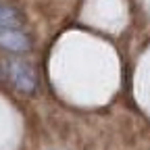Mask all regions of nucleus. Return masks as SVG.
<instances>
[{
  "label": "nucleus",
  "instance_id": "obj_1",
  "mask_svg": "<svg viewBox=\"0 0 150 150\" xmlns=\"http://www.w3.org/2000/svg\"><path fill=\"white\" fill-rule=\"evenodd\" d=\"M6 73H8V79L13 81V86L19 92L33 94L38 90V75L29 63L19 61V59H11V61H6Z\"/></svg>",
  "mask_w": 150,
  "mask_h": 150
},
{
  "label": "nucleus",
  "instance_id": "obj_2",
  "mask_svg": "<svg viewBox=\"0 0 150 150\" xmlns=\"http://www.w3.org/2000/svg\"><path fill=\"white\" fill-rule=\"evenodd\" d=\"M0 48L8 52H27L31 48V40L21 29H2L0 31Z\"/></svg>",
  "mask_w": 150,
  "mask_h": 150
},
{
  "label": "nucleus",
  "instance_id": "obj_3",
  "mask_svg": "<svg viewBox=\"0 0 150 150\" xmlns=\"http://www.w3.org/2000/svg\"><path fill=\"white\" fill-rule=\"evenodd\" d=\"M23 23H25L23 15L19 13L15 6L0 2V31L2 29H19Z\"/></svg>",
  "mask_w": 150,
  "mask_h": 150
}]
</instances>
